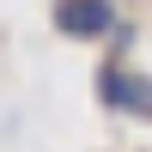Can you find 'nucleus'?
<instances>
[{"mask_svg": "<svg viewBox=\"0 0 152 152\" xmlns=\"http://www.w3.org/2000/svg\"><path fill=\"white\" fill-rule=\"evenodd\" d=\"M55 31L73 43H97L116 31V6L110 0H55Z\"/></svg>", "mask_w": 152, "mask_h": 152, "instance_id": "f257e3e1", "label": "nucleus"}, {"mask_svg": "<svg viewBox=\"0 0 152 152\" xmlns=\"http://www.w3.org/2000/svg\"><path fill=\"white\" fill-rule=\"evenodd\" d=\"M97 91H104V104H116V110H128V116L152 122V79H146V73H134V67H104V73H97Z\"/></svg>", "mask_w": 152, "mask_h": 152, "instance_id": "f03ea898", "label": "nucleus"}]
</instances>
